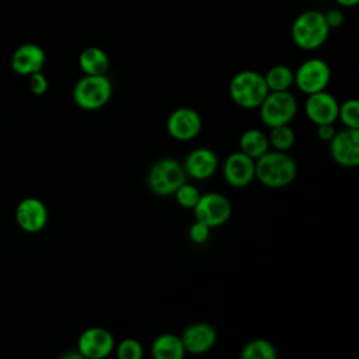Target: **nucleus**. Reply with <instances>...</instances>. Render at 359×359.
Masks as SVG:
<instances>
[{
    "label": "nucleus",
    "instance_id": "1",
    "mask_svg": "<svg viewBox=\"0 0 359 359\" xmlns=\"http://www.w3.org/2000/svg\"><path fill=\"white\" fill-rule=\"evenodd\" d=\"M296 163L285 151H266L255 160V178L268 188H283L296 177Z\"/></svg>",
    "mask_w": 359,
    "mask_h": 359
},
{
    "label": "nucleus",
    "instance_id": "2",
    "mask_svg": "<svg viewBox=\"0 0 359 359\" xmlns=\"http://www.w3.org/2000/svg\"><path fill=\"white\" fill-rule=\"evenodd\" d=\"M290 35L296 46L306 50H313L320 48L327 41L330 27L327 25L321 11L306 10L294 18Z\"/></svg>",
    "mask_w": 359,
    "mask_h": 359
},
{
    "label": "nucleus",
    "instance_id": "3",
    "mask_svg": "<svg viewBox=\"0 0 359 359\" xmlns=\"http://www.w3.org/2000/svg\"><path fill=\"white\" fill-rule=\"evenodd\" d=\"M229 93L234 104L251 109L259 107L269 90L264 74L254 70H243L231 77Z\"/></svg>",
    "mask_w": 359,
    "mask_h": 359
},
{
    "label": "nucleus",
    "instance_id": "4",
    "mask_svg": "<svg viewBox=\"0 0 359 359\" xmlns=\"http://www.w3.org/2000/svg\"><path fill=\"white\" fill-rule=\"evenodd\" d=\"M112 95V83L105 74H84L73 88V101L86 111L102 108Z\"/></svg>",
    "mask_w": 359,
    "mask_h": 359
},
{
    "label": "nucleus",
    "instance_id": "5",
    "mask_svg": "<svg viewBox=\"0 0 359 359\" xmlns=\"http://www.w3.org/2000/svg\"><path fill=\"white\" fill-rule=\"evenodd\" d=\"M187 174L184 167L171 157L154 161L147 172L149 188L156 195H174L175 189L185 182Z\"/></svg>",
    "mask_w": 359,
    "mask_h": 359
},
{
    "label": "nucleus",
    "instance_id": "6",
    "mask_svg": "<svg viewBox=\"0 0 359 359\" xmlns=\"http://www.w3.org/2000/svg\"><path fill=\"white\" fill-rule=\"evenodd\" d=\"M259 118L268 128L289 123L296 112L297 102L293 94L286 91H269L259 104Z\"/></svg>",
    "mask_w": 359,
    "mask_h": 359
},
{
    "label": "nucleus",
    "instance_id": "7",
    "mask_svg": "<svg viewBox=\"0 0 359 359\" xmlns=\"http://www.w3.org/2000/svg\"><path fill=\"white\" fill-rule=\"evenodd\" d=\"M192 209L195 220L205 223L210 229L223 226L231 215V205L229 199L217 192H208L201 195Z\"/></svg>",
    "mask_w": 359,
    "mask_h": 359
},
{
    "label": "nucleus",
    "instance_id": "8",
    "mask_svg": "<svg viewBox=\"0 0 359 359\" xmlns=\"http://www.w3.org/2000/svg\"><path fill=\"white\" fill-rule=\"evenodd\" d=\"M331 80V70L325 60L311 57L304 60L294 72V84L304 94H313L327 88Z\"/></svg>",
    "mask_w": 359,
    "mask_h": 359
},
{
    "label": "nucleus",
    "instance_id": "9",
    "mask_svg": "<svg viewBox=\"0 0 359 359\" xmlns=\"http://www.w3.org/2000/svg\"><path fill=\"white\" fill-rule=\"evenodd\" d=\"M115 348L114 335L101 327H90L83 331L77 341V351L83 358L102 359Z\"/></svg>",
    "mask_w": 359,
    "mask_h": 359
},
{
    "label": "nucleus",
    "instance_id": "10",
    "mask_svg": "<svg viewBox=\"0 0 359 359\" xmlns=\"http://www.w3.org/2000/svg\"><path fill=\"white\" fill-rule=\"evenodd\" d=\"M330 142V153L335 163L342 167L359 164V129L345 128L337 132Z\"/></svg>",
    "mask_w": 359,
    "mask_h": 359
},
{
    "label": "nucleus",
    "instance_id": "11",
    "mask_svg": "<svg viewBox=\"0 0 359 359\" xmlns=\"http://www.w3.org/2000/svg\"><path fill=\"white\" fill-rule=\"evenodd\" d=\"M201 130L202 118L194 108H177L170 114L167 119V132L175 140H192L199 135Z\"/></svg>",
    "mask_w": 359,
    "mask_h": 359
},
{
    "label": "nucleus",
    "instance_id": "12",
    "mask_svg": "<svg viewBox=\"0 0 359 359\" xmlns=\"http://www.w3.org/2000/svg\"><path fill=\"white\" fill-rule=\"evenodd\" d=\"M223 177L234 188H243L255 178V160L243 151L229 154L223 164Z\"/></svg>",
    "mask_w": 359,
    "mask_h": 359
},
{
    "label": "nucleus",
    "instance_id": "13",
    "mask_svg": "<svg viewBox=\"0 0 359 359\" xmlns=\"http://www.w3.org/2000/svg\"><path fill=\"white\" fill-rule=\"evenodd\" d=\"M338 108L335 97L325 90L309 94L304 104L306 115L314 125L334 123L338 119Z\"/></svg>",
    "mask_w": 359,
    "mask_h": 359
},
{
    "label": "nucleus",
    "instance_id": "14",
    "mask_svg": "<svg viewBox=\"0 0 359 359\" xmlns=\"http://www.w3.org/2000/svg\"><path fill=\"white\" fill-rule=\"evenodd\" d=\"M15 220L27 233H36L46 226L48 209L38 198L22 199L15 209Z\"/></svg>",
    "mask_w": 359,
    "mask_h": 359
},
{
    "label": "nucleus",
    "instance_id": "15",
    "mask_svg": "<svg viewBox=\"0 0 359 359\" xmlns=\"http://www.w3.org/2000/svg\"><path fill=\"white\" fill-rule=\"evenodd\" d=\"M216 330L209 323H194L188 325L181 334V341L185 348V352L194 355L210 351L216 344Z\"/></svg>",
    "mask_w": 359,
    "mask_h": 359
},
{
    "label": "nucleus",
    "instance_id": "16",
    "mask_svg": "<svg viewBox=\"0 0 359 359\" xmlns=\"http://www.w3.org/2000/svg\"><path fill=\"white\" fill-rule=\"evenodd\" d=\"M219 165L217 156L213 150L208 147H199L188 153L184 161L185 174L194 180H208L210 178Z\"/></svg>",
    "mask_w": 359,
    "mask_h": 359
},
{
    "label": "nucleus",
    "instance_id": "17",
    "mask_svg": "<svg viewBox=\"0 0 359 359\" xmlns=\"http://www.w3.org/2000/svg\"><path fill=\"white\" fill-rule=\"evenodd\" d=\"M45 52L35 43H24L18 46L11 55V69L17 74L29 76L41 72L45 65Z\"/></svg>",
    "mask_w": 359,
    "mask_h": 359
},
{
    "label": "nucleus",
    "instance_id": "18",
    "mask_svg": "<svg viewBox=\"0 0 359 359\" xmlns=\"http://www.w3.org/2000/svg\"><path fill=\"white\" fill-rule=\"evenodd\" d=\"M151 355L156 359H181L185 355L181 337L175 334H161L151 345Z\"/></svg>",
    "mask_w": 359,
    "mask_h": 359
},
{
    "label": "nucleus",
    "instance_id": "19",
    "mask_svg": "<svg viewBox=\"0 0 359 359\" xmlns=\"http://www.w3.org/2000/svg\"><path fill=\"white\" fill-rule=\"evenodd\" d=\"M79 66L84 74H105L109 67V59L101 48L88 46L81 50Z\"/></svg>",
    "mask_w": 359,
    "mask_h": 359
},
{
    "label": "nucleus",
    "instance_id": "20",
    "mask_svg": "<svg viewBox=\"0 0 359 359\" xmlns=\"http://www.w3.org/2000/svg\"><path fill=\"white\" fill-rule=\"evenodd\" d=\"M238 144L240 151H243L254 160H257L269 150L268 136L259 129H247L245 132H243Z\"/></svg>",
    "mask_w": 359,
    "mask_h": 359
},
{
    "label": "nucleus",
    "instance_id": "21",
    "mask_svg": "<svg viewBox=\"0 0 359 359\" xmlns=\"http://www.w3.org/2000/svg\"><path fill=\"white\" fill-rule=\"evenodd\" d=\"M264 79L269 91H286L294 83V73L285 65H276L264 74Z\"/></svg>",
    "mask_w": 359,
    "mask_h": 359
},
{
    "label": "nucleus",
    "instance_id": "22",
    "mask_svg": "<svg viewBox=\"0 0 359 359\" xmlns=\"http://www.w3.org/2000/svg\"><path fill=\"white\" fill-rule=\"evenodd\" d=\"M240 356L243 359H275L276 349L266 339H254L244 345Z\"/></svg>",
    "mask_w": 359,
    "mask_h": 359
},
{
    "label": "nucleus",
    "instance_id": "23",
    "mask_svg": "<svg viewBox=\"0 0 359 359\" xmlns=\"http://www.w3.org/2000/svg\"><path fill=\"white\" fill-rule=\"evenodd\" d=\"M268 140H269V144L275 150L286 151L294 144L296 135H294V130L289 126V123H286V125H279V126L271 128Z\"/></svg>",
    "mask_w": 359,
    "mask_h": 359
},
{
    "label": "nucleus",
    "instance_id": "24",
    "mask_svg": "<svg viewBox=\"0 0 359 359\" xmlns=\"http://www.w3.org/2000/svg\"><path fill=\"white\" fill-rule=\"evenodd\" d=\"M338 118L346 128L359 129V101L352 98L341 104L338 108Z\"/></svg>",
    "mask_w": 359,
    "mask_h": 359
},
{
    "label": "nucleus",
    "instance_id": "25",
    "mask_svg": "<svg viewBox=\"0 0 359 359\" xmlns=\"http://www.w3.org/2000/svg\"><path fill=\"white\" fill-rule=\"evenodd\" d=\"M174 195H175V198H177V202H178L182 208L192 209V208L196 205V202H198V199H199V196H201V192H199V189H198L195 185L184 182V184H181V185L175 189Z\"/></svg>",
    "mask_w": 359,
    "mask_h": 359
},
{
    "label": "nucleus",
    "instance_id": "26",
    "mask_svg": "<svg viewBox=\"0 0 359 359\" xmlns=\"http://www.w3.org/2000/svg\"><path fill=\"white\" fill-rule=\"evenodd\" d=\"M116 356L119 359H140L143 356V348L137 339L126 338L116 346Z\"/></svg>",
    "mask_w": 359,
    "mask_h": 359
},
{
    "label": "nucleus",
    "instance_id": "27",
    "mask_svg": "<svg viewBox=\"0 0 359 359\" xmlns=\"http://www.w3.org/2000/svg\"><path fill=\"white\" fill-rule=\"evenodd\" d=\"M209 233H210V227L206 226L205 223H201L198 220H195V223L189 227L188 236L189 240L195 244H203L208 238H209Z\"/></svg>",
    "mask_w": 359,
    "mask_h": 359
},
{
    "label": "nucleus",
    "instance_id": "28",
    "mask_svg": "<svg viewBox=\"0 0 359 359\" xmlns=\"http://www.w3.org/2000/svg\"><path fill=\"white\" fill-rule=\"evenodd\" d=\"M28 86H29L31 93L35 95H42L48 91V80L42 74V72H35V73L29 74Z\"/></svg>",
    "mask_w": 359,
    "mask_h": 359
},
{
    "label": "nucleus",
    "instance_id": "29",
    "mask_svg": "<svg viewBox=\"0 0 359 359\" xmlns=\"http://www.w3.org/2000/svg\"><path fill=\"white\" fill-rule=\"evenodd\" d=\"M323 14H324L325 22H327V25L330 27V29H331V28H338V27H341L342 22H344V14H342V11L338 10V8H331V10L325 11V13H323Z\"/></svg>",
    "mask_w": 359,
    "mask_h": 359
},
{
    "label": "nucleus",
    "instance_id": "30",
    "mask_svg": "<svg viewBox=\"0 0 359 359\" xmlns=\"http://www.w3.org/2000/svg\"><path fill=\"white\" fill-rule=\"evenodd\" d=\"M317 135L321 140L330 142L332 139V136L335 135V129L332 123H323V125H317Z\"/></svg>",
    "mask_w": 359,
    "mask_h": 359
},
{
    "label": "nucleus",
    "instance_id": "31",
    "mask_svg": "<svg viewBox=\"0 0 359 359\" xmlns=\"http://www.w3.org/2000/svg\"><path fill=\"white\" fill-rule=\"evenodd\" d=\"M334 1L342 7H355L359 3V0H334Z\"/></svg>",
    "mask_w": 359,
    "mask_h": 359
}]
</instances>
